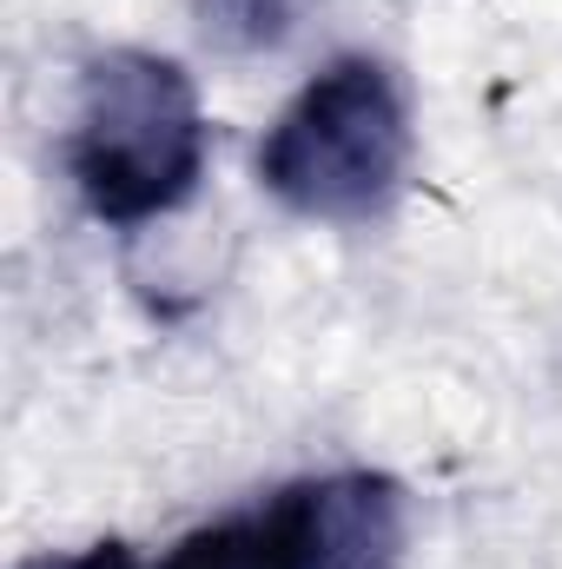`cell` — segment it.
I'll return each mask as SVG.
<instances>
[{
  "instance_id": "5",
  "label": "cell",
  "mask_w": 562,
  "mask_h": 569,
  "mask_svg": "<svg viewBox=\"0 0 562 569\" xmlns=\"http://www.w3.org/2000/svg\"><path fill=\"white\" fill-rule=\"evenodd\" d=\"M205 33H219L225 47H279L298 20V0H199Z\"/></svg>"
},
{
  "instance_id": "1",
  "label": "cell",
  "mask_w": 562,
  "mask_h": 569,
  "mask_svg": "<svg viewBox=\"0 0 562 569\" xmlns=\"http://www.w3.org/2000/svg\"><path fill=\"white\" fill-rule=\"evenodd\" d=\"M67 166L100 226L133 232L179 212L205 172V113L192 73L140 47L100 53L80 80Z\"/></svg>"
},
{
  "instance_id": "4",
  "label": "cell",
  "mask_w": 562,
  "mask_h": 569,
  "mask_svg": "<svg viewBox=\"0 0 562 569\" xmlns=\"http://www.w3.org/2000/svg\"><path fill=\"white\" fill-rule=\"evenodd\" d=\"M159 569H311V483L179 537Z\"/></svg>"
},
{
  "instance_id": "3",
  "label": "cell",
  "mask_w": 562,
  "mask_h": 569,
  "mask_svg": "<svg viewBox=\"0 0 562 569\" xmlns=\"http://www.w3.org/2000/svg\"><path fill=\"white\" fill-rule=\"evenodd\" d=\"M311 569H404V490L378 470L311 477Z\"/></svg>"
},
{
  "instance_id": "6",
  "label": "cell",
  "mask_w": 562,
  "mask_h": 569,
  "mask_svg": "<svg viewBox=\"0 0 562 569\" xmlns=\"http://www.w3.org/2000/svg\"><path fill=\"white\" fill-rule=\"evenodd\" d=\"M20 569H140V557L127 543H93V550H73V557H33Z\"/></svg>"
},
{
  "instance_id": "2",
  "label": "cell",
  "mask_w": 562,
  "mask_h": 569,
  "mask_svg": "<svg viewBox=\"0 0 562 569\" xmlns=\"http://www.w3.org/2000/svg\"><path fill=\"white\" fill-rule=\"evenodd\" d=\"M411 166V107L384 60L344 53L331 60L259 146L265 192L298 219L364 226L378 219Z\"/></svg>"
}]
</instances>
